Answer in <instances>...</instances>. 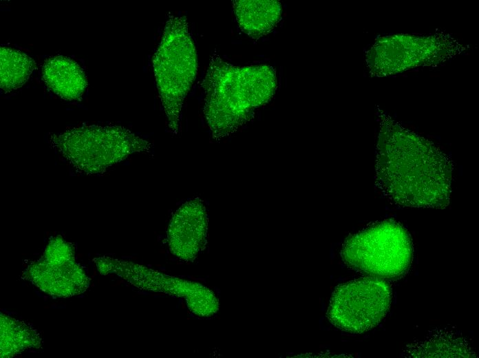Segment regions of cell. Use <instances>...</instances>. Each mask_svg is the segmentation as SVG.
<instances>
[{
	"instance_id": "cell-1",
	"label": "cell",
	"mask_w": 479,
	"mask_h": 358,
	"mask_svg": "<svg viewBox=\"0 0 479 358\" xmlns=\"http://www.w3.org/2000/svg\"><path fill=\"white\" fill-rule=\"evenodd\" d=\"M381 140L376 185L387 200L403 207L443 208L449 203L453 166L425 141L393 133Z\"/></svg>"
},
{
	"instance_id": "cell-5",
	"label": "cell",
	"mask_w": 479,
	"mask_h": 358,
	"mask_svg": "<svg viewBox=\"0 0 479 358\" xmlns=\"http://www.w3.org/2000/svg\"><path fill=\"white\" fill-rule=\"evenodd\" d=\"M341 255L348 266L361 273L394 279L407 272L412 259V244L403 226L386 220L349 238Z\"/></svg>"
},
{
	"instance_id": "cell-7",
	"label": "cell",
	"mask_w": 479,
	"mask_h": 358,
	"mask_svg": "<svg viewBox=\"0 0 479 358\" xmlns=\"http://www.w3.org/2000/svg\"><path fill=\"white\" fill-rule=\"evenodd\" d=\"M207 218L204 205L199 198L183 204L174 213L168 229L171 251L190 260L204 246Z\"/></svg>"
},
{
	"instance_id": "cell-2",
	"label": "cell",
	"mask_w": 479,
	"mask_h": 358,
	"mask_svg": "<svg viewBox=\"0 0 479 358\" xmlns=\"http://www.w3.org/2000/svg\"><path fill=\"white\" fill-rule=\"evenodd\" d=\"M275 85L271 67L234 66L213 54L202 83L204 116L213 137L235 131L271 97Z\"/></svg>"
},
{
	"instance_id": "cell-3",
	"label": "cell",
	"mask_w": 479,
	"mask_h": 358,
	"mask_svg": "<svg viewBox=\"0 0 479 358\" xmlns=\"http://www.w3.org/2000/svg\"><path fill=\"white\" fill-rule=\"evenodd\" d=\"M153 67L171 132L177 135L182 108L197 74V52L185 16H169Z\"/></svg>"
},
{
	"instance_id": "cell-6",
	"label": "cell",
	"mask_w": 479,
	"mask_h": 358,
	"mask_svg": "<svg viewBox=\"0 0 479 358\" xmlns=\"http://www.w3.org/2000/svg\"><path fill=\"white\" fill-rule=\"evenodd\" d=\"M391 300L392 290L384 280L368 277L352 280L335 288L327 317L341 330L362 333L381 322Z\"/></svg>"
},
{
	"instance_id": "cell-4",
	"label": "cell",
	"mask_w": 479,
	"mask_h": 358,
	"mask_svg": "<svg viewBox=\"0 0 479 358\" xmlns=\"http://www.w3.org/2000/svg\"><path fill=\"white\" fill-rule=\"evenodd\" d=\"M53 149L76 171L96 175L136 152H149L147 140L118 125H82L52 134Z\"/></svg>"
},
{
	"instance_id": "cell-8",
	"label": "cell",
	"mask_w": 479,
	"mask_h": 358,
	"mask_svg": "<svg viewBox=\"0 0 479 358\" xmlns=\"http://www.w3.org/2000/svg\"><path fill=\"white\" fill-rule=\"evenodd\" d=\"M42 72L49 90L65 100L79 98L87 85L86 76L80 65L64 56L50 57L45 61Z\"/></svg>"
},
{
	"instance_id": "cell-9",
	"label": "cell",
	"mask_w": 479,
	"mask_h": 358,
	"mask_svg": "<svg viewBox=\"0 0 479 358\" xmlns=\"http://www.w3.org/2000/svg\"><path fill=\"white\" fill-rule=\"evenodd\" d=\"M233 9L241 30L254 39L271 31L281 16V4L277 1H235Z\"/></svg>"
},
{
	"instance_id": "cell-10",
	"label": "cell",
	"mask_w": 479,
	"mask_h": 358,
	"mask_svg": "<svg viewBox=\"0 0 479 358\" xmlns=\"http://www.w3.org/2000/svg\"><path fill=\"white\" fill-rule=\"evenodd\" d=\"M36 67L34 61L25 53L9 48L0 49V86L4 92L21 87Z\"/></svg>"
}]
</instances>
